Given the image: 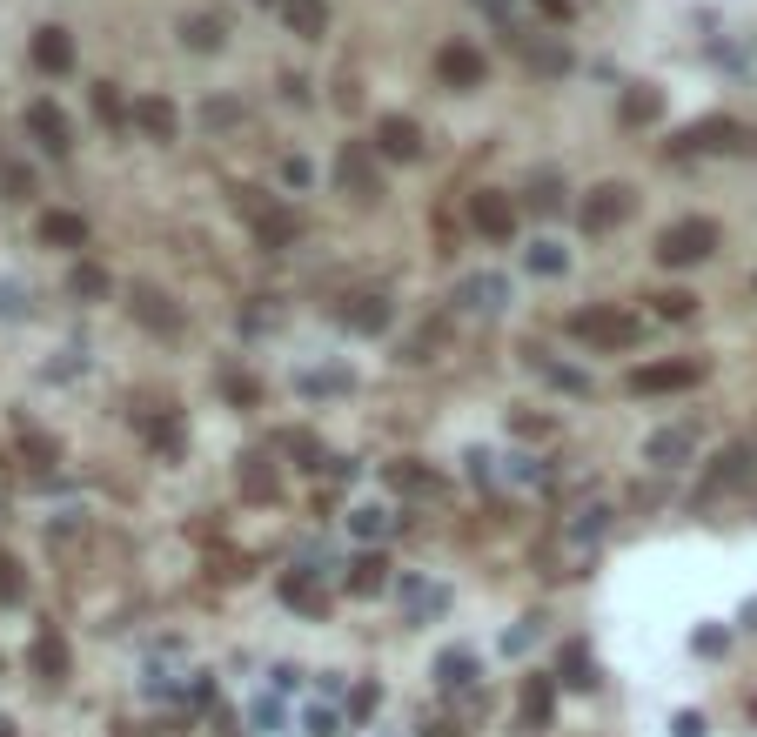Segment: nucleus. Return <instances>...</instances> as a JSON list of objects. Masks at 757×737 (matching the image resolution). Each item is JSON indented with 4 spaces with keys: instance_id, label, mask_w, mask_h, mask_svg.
<instances>
[{
    "instance_id": "28",
    "label": "nucleus",
    "mask_w": 757,
    "mask_h": 737,
    "mask_svg": "<svg viewBox=\"0 0 757 737\" xmlns=\"http://www.w3.org/2000/svg\"><path fill=\"white\" fill-rule=\"evenodd\" d=\"M134 302H141V322H161V329H175V322H181V315L168 309V302H161L155 289H141V295H134Z\"/></svg>"
},
{
    "instance_id": "31",
    "label": "nucleus",
    "mask_w": 757,
    "mask_h": 737,
    "mask_svg": "<svg viewBox=\"0 0 757 737\" xmlns=\"http://www.w3.org/2000/svg\"><path fill=\"white\" fill-rule=\"evenodd\" d=\"M697 309V295H684V289H670V295H657V315L664 322H684V315Z\"/></svg>"
},
{
    "instance_id": "6",
    "label": "nucleus",
    "mask_w": 757,
    "mask_h": 737,
    "mask_svg": "<svg viewBox=\"0 0 757 737\" xmlns=\"http://www.w3.org/2000/svg\"><path fill=\"white\" fill-rule=\"evenodd\" d=\"M436 74H443V88H483V54L469 41H449L436 54Z\"/></svg>"
},
{
    "instance_id": "25",
    "label": "nucleus",
    "mask_w": 757,
    "mask_h": 737,
    "mask_svg": "<svg viewBox=\"0 0 757 737\" xmlns=\"http://www.w3.org/2000/svg\"><path fill=\"white\" fill-rule=\"evenodd\" d=\"M530 268H536V275H563V268H570V255H563L557 242H536L530 248Z\"/></svg>"
},
{
    "instance_id": "11",
    "label": "nucleus",
    "mask_w": 757,
    "mask_h": 737,
    "mask_svg": "<svg viewBox=\"0 0 757 737\" xmlns=\"http://www.w3.org/2000/svg\"><path fill=\"white\" fill-rule=\"evenodd\" d=\"M34 61H41L47 74H67V67H74V41H67V27H41V34H34Z\"/></svg>"
},
{
    "instance_id": "4",
    "label": "nucleus",
    "mask_w": 757,
    "mask_h": 737,
    "mask_svg": "<svg viewBox=\"0 0 757 737\" xmlns=\"http://www.w3.org/2000/svg\"><path fill=\"white\" fill-rule=\"evenodd\" d=\"M697 382V362L684 356V362H644L637 376H630V389L637 396H670V389H691Z\"/></svg>"
},
{
    "instance_id": "14",
    "label": "nucleus",
    "mask_w": 757,
    "mask_h": 737,
    "mask_svg": "<svg viewBox=\"0 0 757 737\" xmlns=\"http://www.w3.org/2000/svg\"><path fill=\"white\" fill-rule=\"evenodd\" d=\"M282 597H289L295 610H315V617H322V583H315L309 570H282Z\"/></svg>"
},
{
    "instance_id": "19",
    "label": "nucleus",
    "mask_w": 757,
    "mask_h": 737,
    "mask_svg": "<svg viewBox=\"0 0 757 737\" xmlns=\"http://www.w3.org/2000/svg\"><path fill=\"white\" fill-rule=\"evenodd\" d=\"M469 670H476V657H469V650H443V664H436V684H443V691H463Z\"/></svg>"
},
{
    "instance_id": "13",
    "label": "nucleus",
    "mask_w": 757,
    "mask_h": 737,
    "mask_svg": "<svg viewBox=\"0 0 757 737\" xmlns=\"http://www.w3.org/2000/svg\"><path fill=\"white\" fill-rule=\"evenodd\" d=\"M41 242L81 248V242H88V222H81V215H67V208H54V215H41Z\"/></svg>"
},
{
    "instance_id": "12",
    "label": "nucleus",
    "mask_w": 757,
    "mask_h": 737,
    "mask_svg": "<svg viewBox=\"0 0 757 737\" xmlns=\"http://www.w3.org/2000/svg\"><path fill=\"white\" fill-rule=\"evenodd\" d=\"M282 21H289V34H302V41H322L329 7H322V0H282Z\"/></svg>"
},
{
    "instance_id": "34",
    "label": "nucleus",
    "mask_w": 757,
    "mask_h": 737,
    "mask_svg": "<svg viewBox=\"0 0 757 737\" xmlns=\"http://www.w3.org/2000/svg\"><path fill=\"white\" fill-rule=\"evenodd\" d=\"M657 114V94H630L624 101V121H650Z\"/></svg>"
},
{
    "instance_id": "23",
    "label": "nucleus",
    "mask_w": 757,
    "mask_h": 737,
    "mask_svg": "<svg viewBox=\"0 0 757 737\" xmlns=\"http://www.w3.org/2000/svg\"><path fill=\"white\" fill-rule=\"evenodd\" d=\"M563 684H570V691L597 684V677H590V657H583V644H570V650H563Z\"/></svg>"
},
{
    "instance_id": "24",
    "label": "nucleus",
    "mask_w": 757,
    "mask_h": 737,
    "mask_svg": "<svg viewBox=\"0 0 757 737\" xmlns=\"http://www.w3.org/2000/svg\"><path fill=\"white\" fill-rule=\"evenodd\" d=\"M523 711H530V717H550V711H557V691H550V677H530V691H523Z\"/></svg>"
},
{
    "instance_id": "35",
    "label": "nucleus",
    "mask_w": 757,
    "mask_h": 737,
    "mask_svg": "<svg viewBox=\"0 0 757 737\" xmlns=\"http://www.w3.org/2000/svg\"><path fill=\"white\" fill-rule=\"evenodd\" d=\"M255 731H282V711H275L268 697H262V704H255Z\"/></svg>"
},
{
    "instance_id": "17",
    "label": "nucleus",
    "mask_w": 757,
    "mask_h": 737,
    "mask_svg": "<svg viewBox=\"0 0 757 737\" xmlns=\"http://www.w3.org/2000/svg\"><path fill=\"white\" fill-rule=\"evenodd\" d=\"M691 443H697L691 429H664V436H650L644 456H650V463H677V456H691Z\"/></svg>"
},
{
    "instance_id": "29",
    "label": "nucleus",
    "mask_w": 757,
    "mask_h": 737,
    "mask_svg": "<svg viewBox=\"0 0 757 737\" xmlns=\"http://www.w3.org/2000/svg\"><path fill=\"white\" fill-rule=\"evenodd\" d=\"M21 597H27L21 563H14V557H0V603H21Z\"/></svg>"
},
{
    "instance_id": "15",
    "label": "nucleus",
    "mask_w": 757,
    "mask_h": 737,
    "mask_svg": "<svg viewBox=\"0 0 757 737\" xmlns=\"http://www.w3.org/2000/svg\"><path fill=\"white\" fill-rule=\"evenodd\" d=\"M503 275H476V282H463V295H456V302H463V309H503Z\"/></svg>"
},
{
    "instance_id": "26",
    "label": "nucleus",
    "mask_w": 757,
    "mask_h": 737,
    "mask_svg": "<svg viewBox=\"0 0 757 737\" xmlns=\"http://www.w3.org/2000/svg\"><path fill=\"white\" fill-rule=\"evenodd\" d=\"M349 530H356V536H382V530H389V510H382V503H362V510L349 516Z\"/></svg>"
},
{
    "instance_id": "40",
    "label": "nucleus",
    "mask_w": 757,
    "mask_h": 737,
    "mask_svg": "<svg viewBox=\"0 0 757 737\" xmlns=\"http://www.w3.org/2000/svg\"><path fill=\"white\" fill-rule=\"evenodd\" d=\"M751 456H757V443H751Z\"/></svg>"
},
{
    "instance_id": "16",
    "label": "nucleus",
    "mask_w": 757,
    "mask_h": 737,
    "mask_svg": "<svg viewBox=\"0 0 757 737\" xmlns=\"http://www.w3.org/2000/svg\"><path fill=\"white\" fill-rule=\"evenodd\" d=\"M342 322H349V329H382V322H389V295H356V302L342 309Z\"/></svg>"
},
{
    "instance_id": "33",
    "label": "nucleus",
    "mask_w": 757,
    "mask_h": 737,
    "mask_svg": "<svg viewBox=\"0 0 757 737\" xmlns=\"http://www.w3.org/2000/svg\"><path fill=\"white\" fill-rule=\"evenodd\" d=\"M342 731V711H309V737H335Z\"/></svg>"
},
{
    "instance_id": "39",
    "label": "nucleus",
    "mask_w": 757,
    "mask_h": 737,
    "mask_svg": "<svg viewBox=\"0 0 757 737\" xmlns=\"http://www.w3.org/2000/svg\"><path fill=\"white\" fill-rule=\"evenodd\" d=\"M536 7H543V14H557V21L570 14V0H536Z\"/></svg>"
},
{
    "instance_id": "2",
    "label": "nucleus",
    "mask_w": 757,
    "mask_h": 737,
    "mask_svg": "<svg viewBox=\"0 0 757 737\" xmlns=\"http://www.w3.org/2000/svg\"><path fill=\"white\" fill-rule=\"evenodd\" d=\"M570 329H577L590 349H630V342L644 335V329H637V315H624V309H583Z\"/></svg>"
},
{
    "instance_id": "22",
    "label": "nucleus",
    "mask_w": 757,
    "mask_h": 737,
    "mask_svg": "<svg viewBox=\"0 0 757 737\" xmlns=\"http://www.w3.org/2000/svg\"><path fill=\"white\" fill-rule=\"evenodd\" d=\"M382 577H389V563H382V557H362L356 570H349V590H356V597H369V590H382Z\"/></svg>"
},
{
    "instance_id": "7",
    "label": "nucleus",
    "mask_w": 757,
    "mask_h": 737,
    "mask_svg": "<svg viewBox=\"0 0 757 737\" xmlns=\"http://www.w3.org/2000/svg\"><path fill=\"white\" fill-rule=\"evenodd\" d=\"M27 128H34V141H41V148H54V155H67V148H74V128H67V114L54 108V101H34V108H27Z\"/></svg>"
},
{
    "instance_id": "20",
    "label": "nucleus",
    "mask_w": 757,
    "mask_h": 737,
    "mask_svg": "<svg viewBox=\"0 0 757 737\" xmlns=\"http://www.w3.org/2000/svg\"><path fill=\"white\" fill-rule=\"evenodd\" d=\"M0 188H7V201H27V195H34V175H27L7 148H0Z\"/></svg>"
},
{
    "instance_id": "27",
    "label": "nucleus",
    "mask_w": 757,
    "mask_h": 737,
    "mask_svg": "<svg viewBox=\"0 0 757 737\" xmlns=\"http://www.w3.org/2000/svg\"><path fill=\"white\" fill-rule=\"evenodd\" d=\"M34 664H41L47 677H61V670H67V644H61V637H41V644H34Z\"/></svg>"
},
{
    "instance_id": "38",
    "label": "nucleus",
    "mask_w": 757,
    "mask_h": 737,
    "mask_svg": "<svg viewBox=\"0 0 757 737\" xmlns=\"http://www.w3.org/2000/svg\"><path fill=\"white\" fill-rule=\"evenodd\" d=\"M476 7H490L496 21H510V7H516V0H476Z\"/></svg>"
},
{
    "instance_id": "10",
    "label": "nucleus",
    "mask_w": 757,
    "mask_h": 737,
    "mask_svg": "<svg viewBox=\"0 0 757 737\" xmlns=\"http://www.w3.org/2000/svg\"><path fill=\"white\" fill-rule=\"evenodd\" d=\"M476 228H483L490 242H510V235H516V208H510V195H476Z\"/></svg>"
},
{
    "instance_id": "3",
    "label": "nucleus",
    "mask_w": 757,
    "mask_h": 737,
    "mask_svg": "<svg viewBox=\"0 0 757 737\" xmlns=\"http://www.w3.org/2000/svg\"><path fill=\"white\" fill-rule=\"evenodd\" d=\"M677 148H757V134L737 128L731 114H711V121H697V128L677 134Z\"/></svg>"
},
{
    "instance_id": "32",
    "label": "nucleus",
    "mask_w": 757,
    "mask_h": 737,
    "mask_svg": "<svg viewBox=\"0 0 757 737\" xmlns=\"http://www.w3.org/2000/svg\"><path fill=\"white\" fill-rule=\"evenodd\" d=\"M94 114H101V121H121L128 108H121V94L114 88H94Z\"/></svg>"
},
{
    "instance_id": "9",
    "label": "nucleus",
    "mask_w": 757,
    "mask_h": 737,
    "mask_svg": "<svg viewBox=\"0 0 757 737\" xmlns=\"http://www.w3.org/2000/svg\"><path fill=\"white\" fill-rule=\"evenodd\" d=\"M376 148H382L389 161H416V155H423V134H416V121H402V114H389V121L376 128Z\"/></svg>"
},
{
    "instance_id": "36",
    "label": "nucleus",
    "mask_w": 757,
    "mask_h": 737,
    "mask_svg": "<svg viewBox=\"0 0 757 737\" xmlns=\"http://www.w3.org/2000/svg\"><path fill=\"white\" fill-rule=\"evenodd\" d=\"M289 235H295V222H289V215H275V222H262V242H289Z\"/></svg>"
},
{
    "instance_id": "37",
    "label": "nucleus",
    "mask_w": 757,
    "mask_h": 737,
    "mask_svg": "<svg viewBox=\"0 0 757 737\" xmlns=\"http://www.w3.org/2000/svg\"><path fill=\"white\" fill-rule=\"evenodd\" d=\"M670 731H677V737H704V717H697V711H684L677 724H670Z\"/></svg>"
},
{
    "instance_id": "5",
    "label": "nucleus",
    "mask_w": 757,
    "mask_h": 737,
    "mask_svg": "<svg viewBox=\"0 0 757 737\" xmlns=\"http://www.w3.org/2000/svg\"><path fill=\"white\" fill-rule=\"evenodd\" d=\"M630 215V188L624 181H603L597 195L583 201V228H590V235H603V228H617Z\"/></svg>"
},
{
    "instance_id": "1",
    "label": "nucleus",
    "mask_w": 757,
    "mask_h": 737,
    "mask_svg": "<svg viewBox=\"0 0 757 737\" xmlns=\"http://www.w3.org/2000/svg\"><path fill=\"white\" fill-rule=\"evenodd\" d=\"M711 248H717V222L691 215V222L664 228V242H657V255H664V268H691V262H704Z\"/></svg>"
},
{
    "instance_id": "21",
    "label": "nucleus",
    "mask_w": 757,
    "mask_h": 737,
    "mask_svg": "<svg viewBox=\"0 0 757 737\" xmlns=\"http://www.w3.org/2000/svg\"><path fill=\"white\" fill-rule=\"evenodd\" d=\"M181 34H188V47H222L228 21H222V14H195V21L181 27Z\"/></svg>"
},
{
    "instance_id": "18",
    "label": "nucleus",
    "mask_w": 757,
    "mask_h": 737,
    "mask_svg": "<svg viewBox=\"0 0 757 737\" xmlns=\"http://www.w3.org/2000/svg\"><path fill=\"white\" fill-rule=\"evenodd\" d=\"M134 121L155 134V141H175V108H168V101H141V108H134Z\"/></svg>"
},
{
    "instance_id": "30",
    "label": "nucleus",
    "mask_w": 757,
    "mask_h": 737,
    "mask_svg": "<svg viewBox=\"0 0 757 737\" xmlns=\"http://www.w3.org/2000/svg\"><path fill=\"white\" fill-rule=\"evenodd\" d=\"M67 289H74V295H108V275H101L94 262H81V268H74V282H67Z\"/></svg>"
},
{
    "instance_id": "8",
    "label": "nucleus",
    "mask_w": 757,
    "mask_h": 737,
    "mask_svg": "<svg viewBox=\"0 0 757 737\" xmlns=\"http://www.w3.org/2000/svg\"><path fill=\"white\" fill-rule=\"evenodd\" d=\"M335 181H342V195H369V181H376V148H342V161H335Z\"/></svg>"
}]
</instances>
